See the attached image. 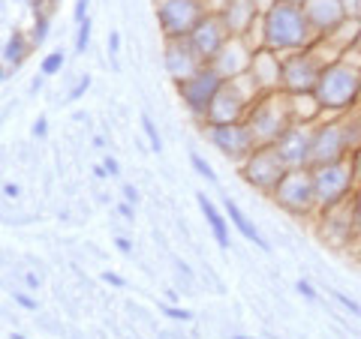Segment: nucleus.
I'll return each mask as SVG.
<instances>
[{
  "mask_svg": "<svg viewBox=\"0 0 361 339\" xmlns=\"http://www.w3.org/2000/svg\"><path fill=\"white\" fill-rule=\"evenodd\" d=\"M163 312H166L172 321H193V312L184 309V307H163Z\"/></svg>",
  "mask_w": 361,
  "mask_h": 339,
  "instance_id": "c9c22d12",
  "label": "nucleus"
},
{
  "mask_svg": "<svg viewBox=\"0 0 361 339\" xmlns=\"http://www.w3.org/2000/svg\"><path fill=\"white\" fill-rule=\"evenodd\" d=\"M313 94L322 103L325 111L346 115V111L361 105V70L353 63H346V60L325 66Z\"/></svg>",
  "mask_w": 361,
  "mask_h": 339,
  "instance_id": "f03ea898",
  "label": "nucleus"
},
{
  "mask_svg": "<svg viewBox=\"0 0 361 339\" xmlns=\"http://www.w3.org/2000/svg\"><path fill=\"white\" fill-rule=\"evenodd\" d=\"M115 246H118V250H121V252H127V255L133 252V243L127 241V237H118V241H115Z\"/></svg>",
  "mask_w": 361,
  "mask_h": 339,
  "instance_id": "09e8293b",
  "label": "nucleus"
},
{
  "mask_svg": "<svg viewBox=\"0 0 361 339\" xmlns=\"http://www.w3.org/2000/svg\"><path fill=\"white\" fill-rule=\"evenodd\" d=\"M18 192H21L18 184H6V186H4V196H6V198H18Z\"/></svg>",
  "mask_w": 361,
  "mask_h": 339,
  "instance_id": "8fccbe9b",
  "label": "nucleus"
},
{
  "mask_svg": "<svg viewBox=\"0 0 361 339\" xmlns=\"http://www.w3.org/2000/svg\"><path fill=\"white\" fill-rule=\"evenodd\" d=\"M118 213H121V217L127 219V222H133V205H130V201H121V205H118Z\"/></svg>",
  "mask_w": 361,
  "mask_h": 339,
  "instance_id": "c03bdc74",
  "label": "nucleus"
},
{
  "mask_svg": "<svg viewBox=\"0 0 361 339\" xmlns=\"http://www.w3.org/2000/svg\"><path fill=\"white\" fill-rule=\"evenodd\" d=\"M295 288H298V295H301V298H307L310 303H316V300H319V295H316V288L310 286L307 279H298V286H295Z\"/></svg>",
  "mask_w": 361,
  "mask_h": 339,
  "instance_id": "e433bc0d",
  "label": "nucleus"
},
{
  "mask_svg": "<svg viewBox=\"0 0 361 339\" xmlns=\"http://www.w3.org/2000/svg\"><path fill=\"white\" fill-rule=\"evenodd\" d=\"M262 96L259 94L256 82L250 78V72H244L238 78H229L223 82V87L217 90V96L211 99V105L205 111V123L202 127H220V123H238L247 117V111L256 99Z\"/></svg>",
  "mask_w": 361,
  "mask_h": 339,
  "instance_id": "20e7f679",
  "label": "nucleus"
},
{
  "mask_svg": "<svg viewBox=\"0 0 361 339\" xmlns=\"http://www.w3.org/2000/svg\"><path fill=\"white\" fill-rule=\"evenodd\" d=\"M103 282H109V286H115V288H123V286H127V282H123V276L111 274V270H106V274H103Z\"/></svg>",
  "mask_w": 361,
  "mask_h": 339,
  "instance_id": "ea45409f",
  "label": "nucleus"
},
{
  "mask_svg": "<svg viewBox=\"0 0 361 339\" xmlns=\"http://www.w3.org/2000/svg\"><path fill=\"white\" fill-rule=\"evenodd\" d=\"M232 339H247V336H232Z\"/></svg>",
  "mask_w": 361,
  "mask_h": 339,
  "instance_id": "bf43d9fd",
  "label": "nucleus"
},
{
  "mask_svg": "<svg viewBox=\"0 0 361 339\" xmlns=\"http://www.w3.org/2000/svg\"><path fill=\"white\" fill-rule=\"evenodd\" d=\"M157 25L163 30V39H184L208 13L205 0H154Z\"/></svg>",
  "mask_w": 361,
  "mask_h": 339,
  "instance_id": "1a4fd4ad",
  "label": "nucleus"
},
{
  "mask_svg": "<svg viewBox=\"0 0 361 339\" xmlns=\"http://www.w3.org/2000/svg\"><path fill=\"white\" fill-rule=\"evenodd\" d=\"M331 298L341 303V307L349 312V315H355V319H361V303L358 300H353L349 295H343V291H337V288H331Z\"/></svg>",
  "mask_w": 361,
  "mask_h": 339,
  "instance_id": "72a5a7b5",
  "label": "nucleus"
},
{
  "mask_svg": "<svg viewBox=\"0 0 361 339\" xmlns=\"http://www.w3.org/2000/svg\"><path fill=\"white\" fill-rule=\"evenodd\" d=\"M262 9L265 6H259V0H229L220 15L232 37H244V33L253 27V21L262 15Z\"/></svg>",
  "mask_w": 361,
  "mask_h": 339,
  "instance_id": "aec40b11",
  "label": "nucleus"
},
{
  "mask_svg": "<svg viewBox=\"0 0 361 339\" xmlns=\"http://www.w3.org/2000/svg\"><path fill=\"white\" fill-rule=\"evenodd\" d=\"M247 45H250V51H259V49H265V25H262V15H259L256 21H253V27L244 33L241 37Z\"/></svg>",
  "mask_w": 361,
  "mask_h": 339,
  "instance_id": "cd10ccee",
  "label": "nucleus"
},
{
  "mask_svg": "<svg viewBox=\"0 0 361 339\" xmlns=\"http://www.w3.org/2000/svg\"><path fill=\"white\" fill-rule=\"evenodd\" d=\"M289 108H292V120L295 123H319L325 115L316 94H289Z\"/></svg>",
  "mask_w": 361,
  "mask_h": 339,
  "instance_id": "5701e85b",
  "label": "nucleus"
},
{
  "mask_svg": "<svg viewBox=\"0 0 361 339\" xmlns=\"http://www.w3.org/2000/svg\"><path fill=\"white\" fill-rule=\"evenodd\" d=\"M313 127L316 123H292L274 144L286 168H313Z\"/></svg>",
  "mask_w": 361,
  "mask_h": 339,
  "instance_id": "ddd939ff",
  "label": "nucleus"
},
{
  "mask_svg": "<svg viewBox=\"0 0 361 339\" xmlns=\"http://www.w3.org/2000/svg\"><path fill=\"white\" fill-rule=\"evenodd\" d=\"M87 87H90V75H82V78H78V82L73 84V90H70V96H66V99H70V103H78V99L87 94Z\"/></svg>",
  "mask_w": 361,
  "mask_h": 339,
  "instance_id": "f704fd0d",
  "label": "nucleus"
},
{
  "mask_svg": "<svg viewBox=\"0 0 361 339\" xmlns=\"http://www.w3.org/2000/svg\"><path fill=\"white\" fill-rule=\"evenodd\" d=\"M109 51H111V54H118V51H121V33H118V30H111V33H109Z\"/></svg>",
  "mask_w": 361,
  "mask_h": 339,
  "instance_id": "a19ab883",
  "label": "nucleus"
},
{
  "mask_svg": "<svg viewBox=\"0 0 361 339\" xmlns=\"http://www.w3.org/2000/svg\"><path fill=\"white\" fill-rule=\"evenodd\" d=\"M6 70H9V66H6V63H0V84H4V78H6V75H9V72H6Z\"/></svg>",
  "mask_w": 361,
  "mask_h": 339,
  "instance_id": "864d4df0",
  "label": "nucleus"
},
{
  "mask_svg": "<svg viewBox=\"0 0 361 339\" xmlns=\"http://www.w3.org/2000/svg\"><path fill=\"white\" fill-rule=\"evenodd\" d=\"M25 282H27V288H39V276L37 274H25Z\"/></svg>",
  "mask_w": 361,
  "mask_h": 339,
  "instance_id": "3c124183",
  "label": "nucleus"
},
{
  "mask_svg": "<svg viewBox=\"0 0 361 339\" xmlns=\"http://www.w3.org/2000/svg\"><path fill=\"white\" fill-rule=\"evenodd\" d=\"M349 205H353V219H355V255L361 258V184L355 186L353 198H349Z\"/></svg>",
  "mask_w": 361,
  "mask_h": 339,
  "instance_id": "c85d7f7f",
  "label": "nucleus"
},
{
  "mask_svg": "<svg viewBox=\"0 0 361 339\" xmlns=\"http://www.w3.org/2000/svg\"><path fill=\"white\" fill-rule=\"evenodd\" d=\"M121 192H123V201H130V205H135V201H139V192H135V189H133L130 184H127V186H123Z\"/></svg>",
  "mask_w": 361,
  "mask_h": 339,
  "instance_id": "49530a36",
  "label": "nucleus"
},
{
  "mask_svg": "<svg viewBox=\"0 0 361 339\" xmlns=\"http://www.w3.org/2000/svg\"><path fill=\"white\" fill-rule=\"evenodd\" d=\"M301 9H304V15H307L316 37H329L337 25H343V21L353 15L349 0H304Z\"/></svg>",
  "mask_w": 361,
  "mask_h": 339,
  "instance_id": "dca6fc26",
  "label": "nucleus"
},
{
  "mask_svg": "<svg viewBox=\"0 0 361 339\" xmlns=\"http://www.w3.org/2000/svg\"><path fill=\"white\" fill-rule=\"evenodd\" d=\"M262 25H265V49L283 54V58L310 49V42L316 39L304 9L298 4H286V0H271L262 9Z\"/></svg>",
  "mask_w": 361,
  "mask_h": 339,
  "instance_id": "f257e3e1",
  "label": "nucleus"
},
{
  "mask_svg": "<svg viewBox=\"0 0 361 339\" xmlns=\"http://www.w3.org/2000/svg\"><path fill=\"white\" fill-rule=\"evenodd\" d=\"M202 129H205L208 141L214 144V148H217L226 160L235 162V165H241L247 156L259 148L250 127H247L244 120H238V123H220V127H202Z\"/></svg>",
  "mask_w": 361,
  "mask_h": 339,
  "instance_id": "f8f14e48",
  "label": "nucleus"
},
{
  "mask_svg": "<svg viewBox=\"0 0 361 339\" xmlns=\"http://www.w3.org/2000/svg\"><path fill=\"white\" fill-rule=\"evenodd\" d=\"M175 87H178V96H180V103L187 105L190 115L199 123H205V111L211 105V99L217 96V90L223 87V75L214 70L211 63H205L199 72L184 78V82H178Z\"/></svg>",
  "mask_w": 361,
  "mask_h": 339,
  "instance_id": "9d476101",
  "label": "nucleus"
},
{
  "mask_svg": "<svg viewBox=\"0 0 361 339\" xmlns=\"http://www.w3.org/2000/svg\"><path fill=\"white\" fill-rule=\"evenodd\" d=\"M349 160H353V168H355V180L361 184V148H358L353 156H349Z\"/></svg>",
  "mask_w": 361,
  "mask_h": 339,
  "instance_id": "a18cd8bd",
  "label": "nucleus"
},
{
  "mask_svg": "<svg viewBox=\"0 0 361 339\" xmlns=\"http://www.w3.org/2000/svg\"><path fill=\"white\" fill-rule=\"evenodd\" d=\"M229 37H232V33H229V27H226L223 15H220V13H205L187 39H190V45L196 49L199 58L205 60V63H211V60L220 54L223 45L229 42Z\"/></svg>",
  "mask_w": 361,
  "mask_h": 339,
  "instance_id": "2eb2a0df",
  "label": "nucleus"
},
{
  "mask_svg": "<svg viewBox=\"0 0 361 339\" xmlns=\"http://www.w3.org/2000/svg\"><path fill=\"white\" fill-rule=\"evenodd\" d=\"M310 172H313V189H316V205H319V210L334 207V205H341V201H349L358 186L353 160L313 165Z\"/></svg>",
  "mask_w": 361,
  "mask_h": 339,
  "instance_id": "423d86ee",
  "label": "nucleus"
},
{
  "mask_svg": "<svg viewBox=\"0 0 361 339\" xmlns=\"http://www.w3.org/2000/svg\"><path fill=\"white\" fill-rule=\"evenodd\" d=\"M238 174L244 177L247 186H253L262 196H271L277 189L280 177L286 174V162L280 160L274 144H259V148L238 165Z\"/></svg>",
  "mask_w": 361,
  "mask_h": 339,
  "instance_id": "6e6552de",
  "label": "nucleus"
},
{
  "mask_svg": "<svg viewBox=\"0 0 361 339\" xmlns=\"http://www.w3.org/2000/svg\"><path fill=\"white\" fill-rule=\"evenodd\" d=\"M358 37H361V15H349L346 21H343V25H337L331 33H329V37H325V39H329L331 45H334V49H341V51H349V49H355V45H358Z\"/></svg>",
  "mask_w": 361,
  "mask_h": 339,
  "instance_id": "b1692460",
  "label": "nucleus"
},
{
  "mask_svg": "<svg viewBox=\"0 0 361 339\" xmlns=\"http://www.w3.org/2000/svg\"><path fill=\"white\" fill-rule=\"evenodd\" d=\"M163 63H166V72L169 78L178 84L184 82V78H190L193 72H199L202 66H205V60L196 54V49L190 45V39H166V49H163Z\"/></svg>",
  "mask_w": 361,
  "mask_h": 339,
  "instance_id": "f3484780",
  "label": "nucleus"
},
{
  "mask_svg": "<svg viewBox=\"0 0 361 339\" xmlns=\"http://www.w3.org/2000/svg\"><path fill=\"white\" fill-rule=\"evenodd\" d=\"M103 165L109 168V177H118V174H121V168H118V160H115V156H109Z\"/></svg>",
  "mask_w": 361,
  "mask_h": 339,
  "instance_id": "de8ad7c7",
  "label": "nucleus"
},
{
  "mask_svg": "<svg viewBox=\"0 0 361 339\" xmlns=\"http://www.w3.org/2000/svg\"><path fill=\"white\" fill-rule=\"evenodd\" d=\"M349 153L353 151H349V141H346L343 115L325 111L322 120L313 127V165L349 160Z\"/></svg>",
  "mask_w": 361,
  "mask_h": 339,
  "instance_id": "9b49d317",
  "label": "nucleus"
},
{
  "mask_svg": "<svg viewBox=\"0 0 361 339\" xmlns=\"http://www.w3.org/2000/svg\"><path fill=\"white\" fill-rule=\"evenodd\" d=\"M45 132H49V123H45V117H39L33 123V135H37V139H45Z\"/></svg>",
  "mask_w": 361,
  "mask_h": 339,
  "instance_id": "79ce46f5",
  "label": "nucleus"
},
{
  "mask_svg": "<svg viewBox=\"0 0 361 339\" xmlns=\"http://www.w3.org/2000/svg\"><path fill=\"white\" fill-rule=\"evenodd\" d=\"M58 4H61V0H49V6H51V9H54V6H58Z\"/></svg>",
  "mask_w": 361,
  "mask_h": 339,
  "instance_id": "5fc2aeb1",
  "label": "nucleus"
},
{
  "mask_svg": "<svg viewBox=\"0 0 361 339\" xmlns=\"http://www.w3.org/2000/svg\"><path fill=\"white\" fill-rule=\"evenodd\" d=\"M223 207H226V217H229V222L235 225V229H238V234L244 237V241L256 243V246H259V250H262V252H268V250H271V246H268V241H265L262 234H259V229H256V225H253L250 219H247V213L238 207V201H232L229 196H226Z\"/></svg>",
  "mask_w": 361,
  "mask_h": 339,
  "instance_id": "4be33fe9",
  "label": "nucleus"
},
{
  "mask_svg": "<svg viewBox=\"0 0 361 339\" xmlns=\"http://www.w3.org/2000/svg\"><path fill=\"white\" fill-rule=\"evenodd\" d=\"M250 78L256 82L259 94H274V90H283V54H277L271 49L253 51Z\"/></svg>",
  "mask_w": 361,
  "mask_h": 339,
  "instance_id": "a211bd4d",
  "label": "nucleus"
},
{
  "mask_svg": "<svg viewBox=\"0 0 361 339\" xmlns=\"http://www.w3.org/2000/svg\"><path fill=\"white\" fill-rule=\"evenodd\" d=\"M322 66L316 63L313 54L304 49L283 58V90L286 94H313L319 84Z\"/></svg>",
  "mask_w": 361,
  "mask_h": 339,
  "instance_id": "4468645a",
  "label": "nucleus"
},
{
  "mask_svg": "<svg viewBox=\"0 0 361 339\" xmlns=\"http://www.w3.org/2000/svg\"><path fill=\"white\" fill-rule=\"evenodd\" d=\"M244 123L250 127L256 144H277L292 123V108H289V94L286 90H274V94H262L247 111Z\"/></svg>",
  "mask_w": 361,
  "mask_h": 339,
  "instance_id": "7ed1b4c3",
  "label": "nucleus"
},
{
  "mask_svg": "<svg viewBox=\"0 0 361 339\" xmlns=\"http://www.w3.org/2000/svg\"><path fill=\"white\" fill-rule=\"evenodd\" d=\"M30 49H33V42H30L27 33L13 30V37L6 39V45H4V54H0V58H4V63L9 66V70H18V66L27 60Z\"/></svg>",
  "mask_w": 361,
  "mask_h": 339,
  "instance_id": "393cba45",
  "label": "nucleus"
},
{
  "mask_svg": "<svg viewBox=\"0 0 361 339\" xmlns=\"http://www.w3.org/2000/svg\"><path fill=\"white\" fill-rule=\"evenodd\" d=\"M45 37H49V13H37V18H33V27H30V42L42 45Z\"/></svg>",
  "mask_w": 361,
  "mask_h": 339,
  "instance_id": "c756f323",
  "label": "nucleus"
},
{
  "mask_svg": "<svg viewBox=\"0 0 361 339\" xmlns=\"http://www.w3.org/2000/svg\"><path fill=\"white\" fill-rule=\"evenodd\" d=\"M274 205L295 219H316L319 205H316V189H313V172L310 168H286L280 177L277 189L271 192Z\"/></svg>",
  "mask_w": 361,
  "mask_h": 339,
  "instance_id": "39448f33",
  "label": "nucleus"
},
{
  "mask_svg": "<svg viewBox=\"0 0 361 339\" xmlns=\"http://www.w3.org/2000/svg\"><path fill=\"white\" fill-rule=\"evenodd\" d=\"M13 339H25V336H21V333H13Z\"/></svg>",
  "mask_w": 361,
  "mask_h": 339,
  "instance_id": "4d7b16f0",
  "label": "nucleus"
},
{
  "mask_svg": "<svg viewBox=\"0 0 361 339\" xmlns=\"http://www.w3.org/2000/svg\"><path fill=\"white\" fill-rule=\"evenodd\" d=\"M226 4H229V0H205V9L208 13H223Z\"/></svg>",
  "mask_w": 361,
  "mask_h": 339,
  "instance_id": "37998d69",
  "label": "nucleus"
},
{
  "mask_svg": "<svg viewBox=\"0 0 361 339\" xmlns=\"http://www.w3.org/2000/svg\"><path fill=\"white\" fill-rule=\"evenodd\" d=\"M307 51L313 54L316 63H319L322 70H325V66H331V63H337V60L343 58V51H341V49H334V45H331L329 39H325V37H316V39L310 42V49H307Z\"/></svg>",
  "mask_w": 361,
  "mask_h": 339,
  "instance_id": "a878e982",
  "label": "nucleus"
},
{
  "mask_svg": "<svg viewBox=\"0 0 361 339\" xmlns=\"http://www.w3.org/2000/svg\"><path fill=\"white\" fill-rule=\"evenodd\" d=\"M63 63H66L63 51H49V54H45V58H42V63H39V72H42V78L58 75V72L63 70Z\"/></svg>",
  "mask_w": 361,
  "mask_h": 339,
  "instance_id": "bb28decb",
  "label": "nucleus"
},
{
  "mask_svg": "<svg viewBox=\"0 0 361 339\" xmlns=\"http://www.w3.org/2000/svg\"><path fill=\"white\" fill-rule=\"evenodd\" d=\"M90 18L85 21H78V33H75V54H85L87 51V45H90Z\"/></svg>",
  "mask_w": 361,
  "mask_h": 339,
  "instance_id": "473e14b6",
  "label": "nucleus"
},
{
  "mask_svg": "<svg viewBox=\"0 0 361 339\" xmlns=\"http://www.w3.org/2000/svg\"><path fill=\"white\" fill-rule=\"evenodd\" d=\"M355 49H361V37H358V45H355Z\"/></svg>",
  "mask_w": 361,
  "mask_h": 339,
  "instance_id": "13d9d810",
  "label": "nucleus"
},
{
  "mask_svg": "<svg viewBox=\"0 0 361 339\" xmlns=\"http://www.w3.org/2000/svg\"><path fill=\"white\" fill-rule=\"evenodd\" d=\"M94 174H97V177H109V168H106V165H97Z\"/></svg>",
  "mask_w": 361,
  "mask_h": 339,
  "instance_id": "603ef678",
  "label": "nucleus"
},
{
  "mask_svg": "<svg viewBox=\"0 0 361 339\" xmlns=\"http://www.w3.org/2000/svg\"><path fill=\"white\" fill-rule=\"evenodd\" d=\"M286 4H298V6H301V4H304V0H286Z\"/></svg>",
  "mask_w": 361,
  "mask_h": 339,
  "instance_id": "6e6d98bb",
  "label": "nucleus"
},
{
  "mask_svg": "<svg viewBox=\"0 0 361 339\" xmlns=\"http://www.w3.org/2000/svg\"><path fill=\"white\" fill-rule=\"evenodd\" d=\"M13 298H16V303H18V307H25V309H30V312L37 309V300H33L30 295H25V291H16Z\"/></svg>",
  "mask_w": 361,
  "mask_h": 339,
  "instance_id": "4c0bfd02",
  "label": "nucleus"
},
{
  "mask_svg": "<svg viewBox=\"0 0 361 339\" xmlns=\"http://www.w3.org/2000/svg\"><path fill=\"white\" fill-rule=\"evenodd\" d=\"M316 237L334 252H353L355 250V219H353V205L341 201L334 207H325L316 213L313 219Z\"/></svg>",
  "mask_w": 361,
  "mask_h": 339,
  "instance_id": "0eeeda50",
  "label": "nucleus"
},
{
  "mask_svg": "<svg viewBox=\"0 0 361 339\" xmlns=\"http://www.w3.org/2000/svg\"><path fill=\"white\" fill-rule=\"evenodd\" d=\"M196 201H199V210H202V217H205V222H208V229H211V234H214V241H217V246L220 250H229V225H226V217L217 210V205L205 196V192H196Z\"/></svg>",
  "mask_w": 361,
  "mask_h": 339,
  "instance_id": "412c9836",
  "label": "nucleus"
},
{
  "mask_svg": "<svg viewBox=\"0 0 361 339\" xmlns=\"http://www.w3.org/2000/svg\"><path fill=\"white\" fill-rule=\"evenodd\" d=\"M87 6H90V0H75V25H78V21H85L87 18Z\"/></svg>",
  "mask_w": 361,
  "mask_h": 339,
  "instance_id": "58836bf2",
  "label": "nucleus"
},
{
  "mask_svg": "<svg viewBox=\"0 0 361 339\" xmlns=\"http://www.w3.org/2000/svg\"><path fill=\"white\" fill-rule=\"evenodd\" d=\"M190 162H193V168H196V174L199 177H205L208 184H217V172H214V168L202 160V153H190Z\"/></svg>",
  "mask_w": 361,
  "mask_h": 339,
  "instance_id": "2f4dec72",
  "label": "nucleus"
},
{
  "mask_svg": "<svg viewBox=\"0 0 361 339\" xmlns=\"http://www.w3.org/2000/svg\"><path fill=\"white\" fill-rule=\"evenodd\" d=\"M139 120H142V129H145V135H148V144H151V151H154V153H160V151H163V141H160V132H157L154 120H151L148 115H142Z\"/></svg>",
  "mask_w": 361,
  "mask_h": 339,
  "instance_id": "7c9ffc66",
  "label": "nucleus"
},
{
  "mask_svg": "<svg viewBox=\"0 0 361 339\" xmlns=\"http://www.w3.org/2000/svg\"><path fill=\"white\" fill-rule=\"evenodd\" d=\"M250 63H253V51H250V45H247L241 37H229V42H226L217 58L211 60L214 70L223 75V82L250 72Z\"/></svg>",
  "mask_w": 361,
  "mask_h": 339,
  "instance_id": "6ab92c4d",
  "label": "nucleus"
}]
</instances>
